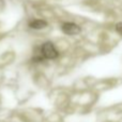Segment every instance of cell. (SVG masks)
<instances>
[{
	"label": "cell",
	"mask_w": 122,
	"mask_h": 122,
	"mask_svg": "<svg viewBox=\"0 0 122 122\" xmlns=\"http://www.w3.org/2000/svg\"><path fill=\"white\" fill-rule=\"evenodd\" d=\"M58 56H59V52L54 45V43L47 41L39 48V52L36 53L32 60L34 62H42L44 60H55Z\"/></svg>",
	"instance_id": "6da1fadb"
},
{
	"label": "cell",
	"mask_w": 122,
	"mask_h": 122,
	"mask_svg": "<svg viewBox=\"0 0 122 122\" xmlns=\"http://www.w3.org/2000/svg\"><path fill=\"white\" fill-rule=\"evenodd\" d=\"M61 29L66 35H77L80 32V27L74 23H64L61 26Z\"/></svg>",
	"instance_id": "7a4b0ae2"
},
{
	"label": "cell",
	"mask_w": 122,
	"mask_h": 122,
	"mask_svg": "<svg viewBox=\"0 0 122 122\" xmlns=\"http://www.w3.org/2000/svg\"><path fill=\"white\" fill-rule=\"evenodd\" d=\"M29 26L32 29H42V28L46 27L47 23L45 21H43V19H34V21L30 22Z\"/></svg>",
	"instance_id": "3957f363"
},
{
	"label": "cell",
	"mask_w": 122,
	"mask_h": 122,
	"mask_svg": "<svg viewBox=\"0 0 122 122\" xmlns=\"http://www.w3.org/2000/svg\"><path fill=\"white\" fill-rule=\"evenodd\" d=\"M115 28H116V31L118 32L119 35H122V22H120V23L117 24Z\"/></svg>",
	"instance_id": "277c9868"
}]
</instances>
